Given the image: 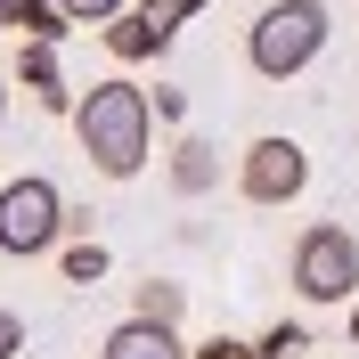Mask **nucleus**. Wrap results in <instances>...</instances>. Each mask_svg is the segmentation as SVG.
Listing matches in <instances>:
<instances>
[{
    "label": "nucleus",
    "instance_id": "1",
    "mask_svg": "<svg viewBox=\"0 0 359 359\" xmlns=\"http://www.w3.org/2000/svg\"><path fill=\"white\" fill-rule=\"evenodd\" d=\"M74 139H82V156L98 180H139L147 156H156V107H147V90L131 74H107V82L74 90Z\"/></svg>",
    "mask_w": 359,
    "mask_h": 359
},
{
    "label": "nucleus",
    "instance_id": "2",
    "mask_svg": "<svg viewBox=\"0 0 359 359\" xmlns=\"http://www.w3.org/2000/svg\"><path fill=\"white\" fill-rule=\"evenodd\" d=\"M327 41H335V8L327 0H269L245 25V66L262 82H294V74H311L327 57Z\"/></svg>",
    "mask_w": 359,
    "mask_h": 359
},
{
    "label": "nucleus",
    "instance_id": "3",
    "mask_svg": "<svg viewBox=\"0 0 359 359\" xmlns=\"http://www.w3.org/2000/svg\"><path fill=\"white\" fill-rule=\"evenodd\" d=\"M286 286H294V302H311V311L351 302L359 294V237L343 221H311L294 237V253H286Z\"/></svg>",
    "mask_w": 359,
    "mask_h": 359
},
{
    "label": "nucleus",
    "instance_id": "4",
    "mask_svg": "<svg viewBox=\"0 0 359 359\" xmlns=\"http://www.w3.org/2000/svg\"><path fill=\"white\" fill-rule=\"evenodd\" d=\"M66 245V188L49 172H17L0 180V253L8 262H41Z\"/></svg>",
    "mask_w": 359,
    "mask_h": 359
},
{
    "label": "nucleus",
    "instance_id": "5",
    "mask_svg": "<svg viewBox=\"0 0 359 359\" xmlns=\"http://www.w3.org/2000/svg\"><path fill=\"white\" fill-rule=\"evenodd\" d=\"M302 188H311V147H302V139L262 131L245 156H237V196H245L253 212H286Z\"/></svg>",
    "mask_w": 359,
    "mask_h": 359
},
{
    "label": "nucleus",
    "instance_id": "6",
    "mask_svg": "<svg viewBox=\"0 0 359 359\" xmlns=\"http://www.w3.org/2000/svg\"><path fill=\"white\" fill-rule=\"evenodd\" d=\"M188 17H204V0H131L114 25H98V41H107L114 66H147V57H163L180 41Z\"/></svg>",
    "mask_w": 359,
    "mask_h": 359
},
{
    "label": "nucleus",
    "instance_id": "7",
    "mask_svg": "<svg viewBox=\"0 0 359 359\" xmlns=\"http://www.w3.org/2000/svg\"><path fill=\"white\" fill-rule=\"evenodd\" d=\"M8 82H17L41 114H74V82H66V66H57V41H25L17 66H8Z\"/></svg>",
    "mask_w": 359,
    "mask_h": 359
},
{
    "label": "nucleus",
    "instance_id": "8",
    "mask_svg": "<svg viewBox=\"0 0 359 359\" xmlns=\"http://www.w3.org/2000/svg\"><path fill=\"white\" fill-rule=\"evenodd\" d=\"M163 180H172V196H212V188H221V147H212V139L204 131H180L172 139V156H163Z\"/></svg>",
    "mask_w": 359,
    "mask_h": 359
},
{
    "label": "nucleus",
    "instance_id": "9",
    "mask_svg": "<svg viewBox=\"0 0 359 359\" xmlns=\"http://www.w3.org/2000/svg\"><path fill=\"white\" fill-rule=\"evenodd\" d=\"M98 359H188V343H180V327H156V318H114Z\"/></svg>",
    "mask_w": 359,
    "mask_h": 359
},
{
    "label": "nucleus",
    "instance_id": "10",
    "mask_svg": "<svg viewBox=\"0 0 359 359\" xmlns=\"http://www.w3.org/2000/svg\"><path fill=\"white\" fill-rule=\"evenodd\" d=\"M0 25L17 33V41H66L74 25L57 17V0H0Z\"/></svg>",
    "mask_w": 359,
    "mask_h": 359
},
{
    "label": "nucleus",
    "instance_id": "11",
    "mask_svg": "<svg viewBox=\"0 0 359 359\" xmlns=\"http://www.w3.org/2000/svg\"><path fill=\"white\" fill-rule=\"evenodd\" d=\"M131 318L180 327V318H188V286H180V278H139V286H131Z\"/></svg>",
    "mask_w": 359,
    "mask_h": 359
},
{
    "label": "nucleus",
    "instance_id": "12",
    "mask_svg": "<svg viewBox=\"0 0 359 359\" xmlns=\"http://www.w3.org/2000/svg\"><path fill=\"white\" fill-rule=\"evenodd\" d=\"M57 269H66V286H98L107 278V245L98 237H66L57 245Z\"/></svg>",
    "mask_w": 359,
    "mask_h": 359
},
{
    "label": "nucleus",
    "instance_id": "13",
    "mask_svg": "<svg viewBox=\"0 0 359 359\" xmlns=\"http://www.w3.org/2000/svg\"><path fill=\"white\" fill-rule=\"evenodd\" d=\"M302 351H311V327H302V318H278V327L253 343V359H302Z\"/></svg>",
    "mask_w": 359,
    "mask_h": 359
},
{
    "label": "nucleus",
    "instance_id": "14",
    "mask_svg": "<svg viewBox=\"0 0 359 359\" xmlns=\"http://www.w3.org/2000/svg\"><path fill=\"white\" fill-rule=\"evenodd\" d=\"M123 8H131V0H57V17H66V25H114Z\"/></svg>",
    "mask_w": 359,
    "mask_h": 359
},
{
    "label": "nucleus",
    "instance_id": "15",
    "mask_svg": "<svg viewBox=\"0 0 359 359\" xmlns=\"http://www.w3.org/2000/svg\"><path fill=\"white\" fill-rule=\"evenodd\" d=\"M147 107H156V123H188V90H180V82H156Z\"/></svg>",
    "mask_w": 359,
    "mask_h": 359
},
{
    "label": "nucleus",
    "instance_id": "16",
    "mask_svg": "<svg viewBox=\"0 0 359 359\" xmlns=\"http://www.w3.org/2000/svg\"><path fill=\"white\" fill-rule=\"evenodd\" d=\"M188 359H253V343H237V335H212V343H188Z\"/></svg>",
    "mask_w": 359,
    "mask_h": 359
},
{
    "label": "nucleus",
    "instance_id": "17",
    "mask_svg": "<svg viewBox=\"0 0 359 359\" xmlns=\"http://www.w3.org/2000/svg\"><path fill=\"white\" fill-rule=\"evenodd\" d=\"M17 351H25V318L0 311V359H17Z\"/></svg>",
    "mask_w": 359,
    "mask_h": 359
},
{
    "label": "nucleus",
    "instance_id": "18",
    "mask_svg": "<svg viewBox=\"0 0 359 359\" xmlns=\"http://www.w3.org/2000/svg\"><path fill=\"white\" fill-rule=\"evenodd\" d=\"M0 131H8V66H0Z\"/></svg>",
    "mask_w": 359,
    "mask_h": 359
},
{
    "label": "nucleus",
    "instance_id": "19",
    "mask_svg": "<svg viewBox=\"0 0 359 359\" xmlns=\"http://www.w3.org/2000/svg\"><path fill=\"white\" fill-rule=\"evenodd\" d=\"M351 343H359V294H351Z\"/></svg>",
    "mask_w": 359,
    "mask_h": 359
}]
</instances>
